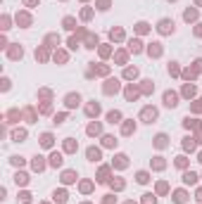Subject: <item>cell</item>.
Segmentation results:
<instances>
[{"mask_svg": "<svg viewBox=\"0 0 202 204\" xmlns=\"http://www.w3.org/2000/svg\"><path fill=\"white\" fill-rule=\"evenodd\" d=\"M159 33H174V21L171 19H162L159 21Z\"/></svg>", "mask_w": 202, "mask_h": 204, "instance_id": "cell-1", "label": "cell"}, {"mask_svg": "<svg viewBox=\"0 0 202 204\" xmlns=\"http://www.w3.org/2000/svg\"><path fill=\"white\" fill-rule=\"evenodd\" d=\"M164 105L166 107H176L178 105V95H176V93H164Z\"/></svg>", "mask_w": 202, "mask_h": 204, "instance_id": "cell-2", "label": "cell"}, {"mask_svg": "<svg viewBox=\"0 0 202 204\" xmlns=\"http://www.w3.org/2000/svg\"><path fill=\"white\" fill-rule=\"evenodd\" d=\"M143 119H147V124H152L157 119V109H152V107H145L143 109Z\"/></svg>", "mask_w": 202, "mask_h": 204, "instance_id": "cell-3", "label": "cell"}, {"mask_svg": "<svg viewBox=\"0 0 202 204\" xmlns=\"http://www.w3.org/2000/svg\"><path fill=\"white\" fill-rule=\"evenodd\" d=\"M79 102H81V98H79V95H67V105H69V107H76Z\"/></svg>", "mask_w": 202, "mask_h": 204, "instance_id": "cell-4", "label": "cell"}, {"mask_svg": "<svg viewBox=\"0 0 202 204\" xmlns=\"http://www.w3.org/2000/svg\"><path fill=\"white\" fill-rule=\"evenodd\" d=\"M88 159H91V161H98V159H100V150L91 147V150H88Z\"/></svg>", "mask_w": 202, "mask_h": 204, "instance_id": "cell-5", "label": "cell"}, {"mask_svg": "<svg viewBox=\"0 0 202 204\" xmlns=\"http://www.w3.org/2000/svg\"><path fill=\"white\" fill-rule=\"evenodd\" d=\"M41 145H43V147H50V145H52V135L45 133L43 138H41Z\"/></svg>", "mask_w": 202, "mask_h": 204, "instance_id": "cell-6", "label": "cell"}, {"mask_svg": "<svg viewBox=\"0 0 202 204\" xmlns=\"http://www.w3.org/2000/svg\"><path fill=\"white\" fill-rule=\"evenodd\" d=\"M64 147H67V152H74V150H76V142H74L72 138H67V142H64Z\"/></svg>", "mask_w": 202, "mask_h": 204, "instance_id": "cell-7", "label": "cell"}, {"mask_svg": "<svg viewBox=\"0 0 202 204\" xmlns=\"http://www.w3.org/2000/svg\"><path fill=\"white\" fill-rule=\"evenodd\" d=\"M74 178H76V173H74V171H67L64 176H62V180H64V183H72Z\"/></svg>", "mask_w": 202, "mask_h": 204, "instance_id": "cell-8", "label": "cell"}, {"mask_svg": "<svg viewBox=\"0 0 202 204\" xmlns=\"http://www.w3.org/2000/svg\"><path fill=\"white\" fill-rule=\"evenodd\" d=\"M52 197H55V202H60V204H62V202H64V199H67V195H64V192H62V190H60V192H57V190H55V195H52Z\"/></svg>", "mask_w": 202, "mask_h": 204, "instance_id": "cell-9", "label": "cell"}, {"mask_svg": "<svg viewBox=\"0 0 202 204\" xmlns=\"http://www.w3.org/2000/svg\"><path fill=\"white\" fill-rule=\"evenodd\" d=\"M50 164H52V166H60V164H62V157H60V154H52V157H50Z\"/></svg>", "mask_w": 202, "mask_h": 204, "instance_id": "cell-10", "label": "cell"}, {"mask_svg": "<svg viewBox=\"0 0 202 204\" xmlns=\"http://www.w3.org/2000/svg\"><path fill=\"white\" fill-rule=\"evenodd\" d=\"M119 112H110V116H107V119H110V124H117V121H119Z\"/></svg>", "mask_w": 202, "mask_h": 204, "instance_id": "cell-11", "label": "cell"}, {"mask_svg": "<svg viewBox=\"0 0 202 204\" xmlns=\"http://www.w3.org/2000/svg\"><path fill=\"white\" fill-rule=\"evenodd\" d=\"M183 180H185V183H190V185H193L195 180H197V176H195V173H185V176H183Z\"/></svg>", "mask_w": 202, "mask_h": 204, "instance_id": "cell-12", "label": "cell"}, {"mask_svg": "<svg viewBox=\"0 0 202 204\" xmlns=\"http://www.w3.org/2000/svg\"><path fill=\"white\" fill-rule=\"evenodd\" d=\"M174 202H178V204H181V202H185V192H181V190H178V192L174 195Z\"/></svg>", "mask_w": 202, "mask_h": 204, "instance_id": "cell-13", "label": "cell"}, {"mask_svg": "<svg viewBox=\"0 0 202 204\" xmlns=\"http://www.w3.org/2000/svg\"><path fill=\"white\" fill-rule=\"evenodd\" d=\"M138 183H147V180H150V178H147V173H145V171H140V173H138Z\"/></svg>", "mask_w": 202, "mask_h": 204, "instance_id": "cell-14", "label": "cell"}, {"mask_svg": "<svg viewBox=\"0 0 202 204\" xmlns=\"http://www.w3.org/2000/svg\"><path fill=\"white\" fill-rule=\"evenodd\" d=\"M41 159H43V157H36V159H33V169H36V171L43 169V161H41Z\"/></svg>", "mask_w": 202, "mask_h": 204, "instance_id": "cell-15", "label": "cell"}, {"mask_svg": "<svg viewBox=\"0 0 202 204\" xmlns=\"http://www.w3.org/2000/svg\"><path fill=\"white\" fill-rule=\"evenodd\" d=\"M88 133H91V135H95V133H100V126H98V124H93L91 128H88Z\"/></svg>", "mask_w": 202, "mask_h": 204, "instance_id": "cell-16", "label": "cell"}, {"mask_svg": "<svg viewBox=\"0 0 202 204\" xmlns=\"http://www.w3.org/2000/svg\"><path fill=\"white\" fill-rule=\"evenodd\" d=\"M98 112H100V107H98V105H91V107H88V114H98Z\"/></svg>", "mask_w": 202, "mask_h": 204, "instance_id": "cell-17", "label": "cell"}, {"mask_svg": "<svg viewBox=\"0 0 202 204\" xmlns=\"http://www.w3.org/2000/svg\"><path fill=\"white\" fill-rule=\"evenodd\" d=\"M164 140H166V135H157V147H164Z\"/></svg>", "mask_w": 202, "mask_h": 204, "instance_id": "cell-18", "label": "cell"}, {"mask_svg": "<svg viewBox=\"0 0 202 204\" xmlns=\"http://www.w3.org/2000/svg\"><path fill=\"white\" fill-rule=\"evenodd\" d=\"M131 50H133V52H140V43H138V40H133V43H131Z\"/></svg>", "mask_w": 202, "mask_h": 204, "instance_id": "cell-19", "label": "cell"}, {"mask_svg": "<svg viewBox=\"0 0 202 204\" xmlns=\"http://www.w3.org/2000/svg\"><path fill=\"white\" fill-rule=\"evenodd\" d=\"M14 180H17V183H26V176H24V173H17V176H14Z\"/></svg>", "mask_w": 202, "mask_h": 204, "instance_id": "cell-20", "label": "cell"}, {"mask_svg": "<svg viewBox=\"0 0 202 204\" xmlns=\"http://www.w3.org/2000/svg\"><path fill=\"white\" fill-rule=\"evenodd\" d=\"M185 19H188V21H190V19H195V10H188V12H185Z\"/></svg>", "mask_w": 202, "mask_h": 204, "instance_id": "cell-21", "label": "cell"}, {"mask_svg": "<svg viewBox=\"0 0 202 204\" xmlns=\"http://www.w3.org/2000/svg\"><path fill=\"white\" fill-rule=\"evenodd\" d=\"M138 71L136 69H126V79H133V76H136Z\"/></svg>", "mask_w": 202, "mask_h": 204, "instance_id": "cell-22", "label": "cell"}, {"mask_svg": "<svg viewBox=\"0 0 202 204\" xmlns=\"http://www.w3.org/2000/svg\"><path fill=\"white\" fill-rule=\"evenodd\" d=\"M105 145H107V147H112V145H117V140H114V138H105Z\"/></svg>", "mask_w": 202, "mask_h": 204, "instance_id": "cell-23", "label": "cell"}, {"mask_svg": "<svg viewBox=\"0 0 202 204\" xmlns=\"http://www.w3.org/2000/svg\"><path fill=\"white\" fill-rule=\"evenodd\" d=\"M145 204H155V197H152V195H145Z\"/></svg>", "mask_w": 202, "mask_h": 204, "instance_id": "cell-24", "label": "cell"}, {"mask_svg": "<svg viewBox=\"0 0 202 204\" xmlns=\"http://www.w3.org/2000/svg\"><path fill=\"white\" fill-rule=\"evenodd\" d=\"M126 204H133V202H126Z\"/></svg>", "mask_w": 202, "mask_h": 204, "instance_id": "cell-25", "label": "cell"}, {"mask_svg": "<svg viewBox=\"0 0 202 204\" xmlns=\"http://www.w3.org/2000/svg\"><path fill=\"white\" fill-rule=\"evenodd\" d=\"M200 161H202V154H200Z\"/></svg>", "mask_w": 202, "mask_h": 204, "instance_id": "cell-26", "label": "cell"}]
</instances>
